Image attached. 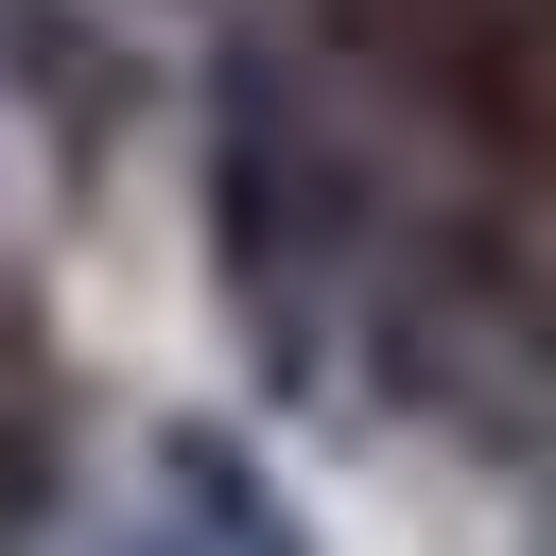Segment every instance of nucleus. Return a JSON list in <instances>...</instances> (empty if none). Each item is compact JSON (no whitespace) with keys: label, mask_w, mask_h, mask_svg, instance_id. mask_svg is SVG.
<instances>
[{"label":"nucleus","mask_w":556,"mask_h":556,"mask_svg":"<svg viewBox=\"0 0 556 556\" xmlns=\"http://www.w3.org/2000/svg\"><path fill=\"white\" fill-rule=\"evenodd\" d=\"M400 208H417L400 104L330 35L243 17L208 52V278H226V330L278 400H348L365 278H382Z\"/></svg>","instance_id":"f257e3e1"},{"label":"nucleus","mask_w":556,"mask_h":556,"mask_svg":"<svg viewBox=\"0 0 556 556\" xmlns=\"http://www.w3.org/2000/svg\"><path fill=\"white\" fill-rule=\"evenodd\" d=\"M104 556H295V504L226 452V434H156V504Z\"/></svg>","instance_id":"f03ea898"},{"label":"nucleus","mask_w":556,"mask_h":556,"mask_svg":"<svg viewBox=\"0 0 556 556\" xmlns=\"http://www.w3.org/2000/svg\"><path fill=\"white\" fill-rule=\"evenodd\" d=\"M52 486H70V382H52V348H35V313L0 295V556L52 521Z\"/></svg>","instance_id":"7ed1b4c3"},{"label":"nucleus","mask_w":556,"mask_h":556,"mask_svg":"<svg viewBox=\"0 0 556 556\" xmlns=\"http://www.w3.org/2000/svg\"><path fill=\"white\" fill-rule=\"evenodd\" d=\"M521 556H556V521H539V539H521Z\"/></svg>","instance_id":"20e7f679"}]
</instances>
